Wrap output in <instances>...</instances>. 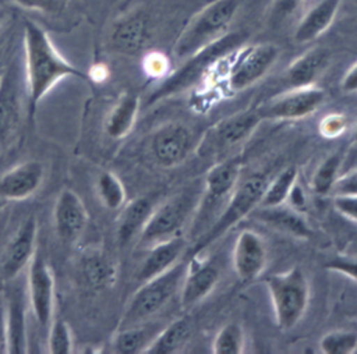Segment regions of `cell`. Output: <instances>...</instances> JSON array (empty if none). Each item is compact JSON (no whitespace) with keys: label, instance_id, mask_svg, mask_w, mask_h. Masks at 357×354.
<instances>
[{"label":"cell","instance_id":"1","mask_svg":"<svg viewBox=\"0 0 357 354\" xmlns=\"http://www.w3.org/2000/svg\"><path fill=\"white\" fill-rule=\"evenodd\" d=\"M24 53L29 116H33L40 99L63 78L89 79L88 74L59 53L47 32L31 20L24 24Z\"/></svg>","mask_w":357,"mask_h":354},{"label":"cell","instance_id":"2","mask_svg":"<svg viewBox=\"0 0 357 354\" xmlns=\"http://www.w3.org/2000/svg\"><path fill=\"white\" fill-rule=\"evenodd\" d=\"M247 36L248 35L244 31L226 32L211 45L184 59L183 64L167 77H165L163 81L153 89V92L146 99V105H155L162 99L177 95L195 85L215 64L243 46L247 40Z\"/></svg>","mask_w":357,"mask_h":354},{"label":"cell","instance_id":"3","mask_svg":"<svg viewBox=\"0 0 357 354\" xmlns=\"http://www.w3.org/2000/svg\"><path fill=\"white\" fill-rule=\"evenodd\" d=\"M266 184L268 178L262 173H254L245 177L241 183L238 181L219 216L188 249L191 256H197L198 254H201L205 248L219 240L240 220L252 213L261 203Z\"/></svg>","mask_w":357,"mask_h":354},{"label":"cell","instance_id":"4","mask_svg":"<svg viewBox=\"0 0 357 354\" xmlns=\"http://www.w3.org/2000/svg\"><path fill=\"white\" fill-rule=\"evenodd\" d=\"M187 262L181 259L166 272L141 283L124 308L119 329L148 322L156 315L180 290Z\"/></svg>","mask_w":357,"mask_h":354},{"label":"cell","instance_id":"5","mask_svg":"<svg viewBox=\"0 0 357 354\" xmlns=\"http://www.w3.org/2000/svg\"><path fill=\"white\" fill-rule=\"evenodd\" d=\"M238 10V0H215L197 13L178 35L173 53L178 60L223 36Z\"/></svg>","mask_w":357,"mask_h":354},{"label":"cell","instance_id":"6","mask_svg":"<svg viewBox=\"0 0 357 354\" xmlns=\"http://www.w3.org/2000/svg\"><path fill=\"white\" fill-rule=\"evenodd\" d=\"M276 326L286 332L293 329L304 316L310 301V283L300 268H291L265 279Z\"/></svg>","mask_w":357,"mask_h":354},{"label":"cell","instance_id":"7","mask_svg":"<svg viewBox=\"0 0 357 354\" xmlns=\"http://www.w3.org/2000/svg\"><path fill=\"white\" fill-rule=\"evenodd\" d=\"M202 188H188L177 192L159 206L153 208L146 224L144 226L137 245L148 249L149 247L180 236L181 229L194 216Z\"/></svg>","mask_w":357,"mask_h":354},{"label":"cell","instance_id":"8","mask_svg":"<svg viewBox=\"0 0 357 354\" xmlns=\"http://www.w3.org/2000/svg\"><path fill=\"white\" fill-rule=\"evenodd\" d=\"M240 178V163L236 159H225L216 163L205 176L202 192L192 216L191 236H201L206 224H212L222 212L230 194Z\"/></svg>","mask_w":357,"mask_h":354},{"label":"cell","instance_id":"9","mask_svg":"<svg viewBox=\"0 0 357 354\" xmlns=\"http://www.w3.org/2000/svg\"><path fill=\"white\" fill-rule=\"evenodd\" d=\"M262 121L257 109L237 111L209 127L197 145L201 157L220 156L240 146Z\"/></svg>","mask_w":357,"mask_h":354},{"label":"cell","instance_id":"10","mask_svg":"<svg viewBox=\"0 0 357 354\" xmlns=\"http://www.w3.org/2000/svg\"><path fill=\"white\" fill-rule=\"evenodd\" d=\"M325 91L315 85L291 88L258 107L262 120H300L311 116L325 102Z\"/></svg>","mask_w":357,"mask_h":354},{"label":"cell","instance_id":"11","mask_svg":"<svg viewBox=\"0 0 357 354\" xmlns=\"http://www.w3.org/2000/svg\"><path fill=\"white\" fill-rule=\"evenodd\" d=\"M279 50L272 43H258L240 50L227 75V85L233 92H241L258 82L272 68Z\"/></svg>","mask_w":357,"mask_h":354},{"label":"cell","instance_id":"12","mask_svg":"<svg viewBox=\"0 0 357 354\" xmlns=\"http://www.w3.org/2000/svg\"><path fill=\"white\" fill-rule=\"evenodd\" d=\"M28 300L36 323L45 329L50 326L54 314V279L46 261L35 254L26 273Z\"/></svg>","mask_w":357,"mask_h":354},{"label":"cell","instance_id":"13","mask_svg":"<svg viewBox=\"0 0 357 354\" xmlns=\"http://www.w3.org/2000/svg\"><path fill=\"white\" fill-rule=\"evenodd\" d=\"M192 146V134L185 124L167 123L159 127L151 141L153 159L162 167L178 166L188 156Z\"/></svg>","mask_w":357,"mask_h":354},{"label":"cell","instance_id":"14","mask_svg":"<svg viewBox=\"0 0 357 354\" xmlns=\"http://www.w3.org/2000/svg\"><path fill=\"white\" fill-rule=\"evenodd\" d=\"M268 247L252 230H243L233 247V268L241 282L255 280L266 268Z\"/></svg>","mask_w":357,"mask_h":354},{"label":"cell","instance_id":"15","mask_svg":"<svg viewBox=\"0 0 357 354\" xmlns=\"http://www.w3.org/2000/svg\"><path fill=\"white\" fill-rule=\"evenodd\" d=\"M36 238L38 223L36 219L31 216L18 227L6 247L1 262V273L6 280H13L22 269L28 268L36 254Z\"/></svg>","mask_w":357,"mask_h":354},{"label":"cell","instance_id":"16","mask_svg":"<svg viewBox=\"0 0 357 354\" xmlns=\"http://www.w3.org/2000/svg\"><path fill=\"white\" fill-rule=\"evenodd\" d=\"M53 219L59 237L74 243L84 234L89 215L82 199L73 190L64 188L56 199Z\"/></svg>","mask_w":357,"mask_h":354},{"label":"cell","instance_id":"17","mask_svg":"<svg viewBox=\"0 0 357 354\" xmlns=\"http://www.w3.org/2000/svg\"><path fill=\"white\" fill-rule=\"evenodd\" d=\"M45 167L38 160L22 162L0 176V198L22 201L38 191L43 181Z\"/></svg>","mask_w":357,"mask_h":354},{"label":"cell","instance_id":"18","mask_svg":"<svg viewBox=\"0 0 357 354\" xmlns=\"http://www.w3.org/2000/svg\"><path fill=\"white\" fill-rule=\"evenodd\" d=\"M151 38L148 18L139 11H131L114 21L110 29L112 47L124 54H137Z\"/></svg>","mask_w":357,"mask_h":354},{"label":"cell","instance_id":"19","mask_svg":"<svg viewBox=\"0 0 357 354\" xmlns=\"http://www.w3.org/2000/svg\"><path fill=\"white\" fill-rule=\"evenodd\" d=\"M219 280V269L212 262H199L191 256L180 287V301L184 309L201 302L215 288Z\"/></svg>","mask_w":357,"mask_h":354},{"label":"cell","instance_id":"20","mask_svg":"<svg viewBox=\"0 0 357 354\" xmlns=\"http://www.w3.org/2000/svg\"><path fill=\"white\" fill-rule=\"evenodd\" d=\"M185 247L187 241L181 234L149 247L148 254L138 269L137 280L144 283L174 266L183 259Z\"/></svg>","mask_w":357,"mask_h":354},{"label":"cell","instance_id":"21","mask_svg":"<svg viewBox=\"0 0 357 354\" xmlns=\"http://www.w3.org/2000/svg\"><path fill=\"white\" fill-rule=\"evenodd\" d=\"M331 60L329 52L322 46H315L296 60L287 67L286 79L291 88L314 85V81L325 71Z\"/></svg>","mask_w":357,"mask_h":354},{"label":"cell","instance_id":"22","mask_svg":"<svg viewBox=\"0 0 357 354\" xmlns=\"http://www.w3.org/2000/svg\"><path fill=\"white\" fill-rule=\"evenodd\" d=\"M340 0H321L300 20L294 40L297 43H310L319 38L333 22L339 10Z\"/></svg>","mask_w":357,"mask_h":354},{"label":"cell","instance_id":"23","mask_svg":"<svg viewBox=\"0 0 357 354\" xmlns=\"http://www.w3.org/2000/svg\"><path fill=\"white\" fill-rule=\"evenodd\" d=\"M255 216L262 223L291 237L308 238L312 234V230L308 222L303 217V213L286 206L284 203L278 206H261V209L255 212Z\"/></svg>","mask_w":357,"mask_h":354},{"label":"cell","instance_id":"24","mask_svg":"<svg viewBox=\"0 0 357 354\" xmlns=\"http://www.w3.org/2000/svg\"><path fill=\"white\" fill-rule=\"evenodd\" d=\"M153 206L148 198H135L121 206L117 217V241L121 247L130 244L135 237H139L146 224Z\"/></svg>","mask_w":357,"mask_h":354},{"label":"cell","instance_id":"25","mask_svg":"<svg viewBox=\"0 0 357 354\" xmlns=\"http://www.w3.org/2000/svg\"><path fill=\"white\" fill-rule=\"evenodd\" d=\"M139 106L141 100L137 93L124 92L106 116L105 132L113 139L127 137L137 121Z\"/></svg>","mask_w":357,"mask_h":354},{"label":"cell","instance_id":"26","mask_svg":"<svg viewBox=\"0 0 357 354\" xmlns=\"http://www.w3.org/2000/svg\"><path fill=\"white\" fill-rule=\"evenodd\" d=\"M20 114L15 74L6 68L0 78V146L13 134Z\"/></svg>","mask_w":357,"mask_h":354},{"label":"cell","instance_id":"27","mask_svg":"<svg viewBox=\"0 0 357 354\" xmlns=\"http://www.w3.org/2000/svg\"><path fill=\"white\" fill-rule=\"evenodd\" d=\"M160 323H139L127 328H120L112 340L114 353L119 354H139L145 353L158 333L162 330Z\"/></svg>","mask_w":357,"mask_h":354},{"label":"cell","instance_id":"28","mask_svg":"<svg viewBox=\"0 0 357 354\" xmlns=\"http://www.w3.org/2000/svg\"><path fill=\"white\" fill-rule=\"evenodd\" d=\"M194 330L192 319L185 315L163 326L145 354H173L180 351L191 339Z\"/></svg>","mask_w":357,"mask_h":354},{"label":"cell","instance_id":"29","mask_svg":"<svg viewBox=\"0 0 357 354\" xmlns=\"http://www.w3.org/2000/svg\"><path fill=\"white\" fill-rule=\"evenodd\" d=\"M81 272L84 279L95 288H105L116 280V266L102 249H88L81 259Z\"/></svg>","mask_w":357,"mask_h":354},{"label":"cell","instance_id":"30","mask_svg":"<svg viewBox=\"0 0 357 354\" xmlns=\"http://www.w3.org/2000/svg\"><path fill=\"white\" fill-rule=\"evenodd\" d=\"M297 167L289 166L283 169L272 181H268L259 206H278L286 203L289 192L297 181Z\"/></svg>","mask_w":357,"mask_h":354},{"label":"cell","instance_id":"31","mask_svg":"<svg viewBox=\"0 0 357 354\" xmlns=\"http://www.w3.org/2000/svg\"><path fill=\"white\" fill-rule=\"evenodd\" d=\"M96 194L102 205L110 210H119L126 203L124 185L112 171H100L96 178Z\"/></svg>","mask_w":357,"mask_h":354},{"label":"cell","instance_id":"32","mask_svg":"<svg viewBox=\"0 0 357 354\" xmlns=\"http://www.w3.org/2000/svg\"><path fill=\"white\" fill-rule=\"evenodd\" d=\"M7 323H8V354L26 353L25 337V316L21 300L17 298L7 307Z\"/></svg>","mask_w":357,"mask_h":354},{"label":"cell","instance_id":"33","mask_svg":"<svg viewBox=\"0 0 357 354\" xmlns=\"http://www.w3.org/2000/svg\"><path fill=\"white\" fill-rule=\"evenodd\" d=\"M244 343L245 337L241 325L230 322L218 330L212 343V351L215 354H241Z\"/></svg>","mask_w":357,"mask_h":354},{"label":"cell","instance_id":"34","mask_svg":"<svg viewBox=\"0 0 357 354\" xmlns=\"http://www.w3.org/2000/svg\"><path fill=\"white\" fill-rule=\"evenodd\" d=\"M340 169V156L337 153L325 157L315 169L311 177V188L318 195H326L332 191Z\"/></svg>","mask_w":357,"mask_h":354},{"label":"cell","instance_id":"35","mask_svg":"<svg viewBox=\"0 0 357 354\" xmlns=\"http://www.w3.org/2000/svg\"><path fill=\"white\" fill-rule=\"evenodd\" d=\"M319 348L324 354H353L357 350V333L351 330H332L319 340Z\"/></svg>","mask_w":357,"mask_h":354},{"label":"cell","instance_id":"36","mask_svg":"<svg viewBox=\"0 0 357 354\" xmlns=\"http://www.w3.org/2000/svg\"><path fill=\"white\" fill-rule=\"evenodd\" d=\"M47 350L50 354H70L73 351V333L63 319L52 321L47 333Z\"/></svg>","mask_w":357,"mask_h":354},{"label":"cell","instance_id":"37","mask_svg":"<svg viewBox=\"0 0 357 354\" xmlns=\"http://www.w3.org/2000/svg\"><path fill=\"white\" fill-rule=\"evenodd\" d=\"M349 127V120L343 113H329L324 116L318 124V131L324 138H337Z\"/></svg>","mask_w":357,"mask_h":354},{"label":"cell","instance_id":"38","mask_svg":"<svg viewBox=\"0 0 357 354\" xmlns=\"http://www.w3.org/2000/svg\"><path fill=\"white\" fill-rule=\"evenodd\" d=\"M326 270L336 272L357 282V256L335 255L324 265Z\"/></svg>","mask_w":357,"mask_h":354},{"label":"cell","instance_id":"39","mask_svg":"<svg viewBox=\"0 0 357 354\" xmlns=\"http://www.w3.org/2000/svg\"><path fill=\"white\" fill-rule=\"evenodd\" d=\"M333 206L342 216L357 223V195H335Z\"/></svg>","mask_w":357,"mask_h":354},{"label":"cell","instance_id":"40","mask_svg":"<svg viewBox=\"0 0 357 354\" xmlns=\"http://www.w3.org/2000/svg\"><path fill=\"white\" fill-rule=\"evenodd\" d=\"M167 68H169V61L160 53H149L144 59V70L151 77H163Z\"/></svg>","mask_w":357,"mask_h":354},{"label":"cell","instance_id":"41","mask_svg":"<svg viewBox=\"0 0 357 354\" xmlns=\"http://www.w3.org/2000/svg\"><path fill=\"white\" fill-rule=\"evenodd\" d=\"M332 191L336 195H357V170L337 177Z\"/></svg>","mask_w":357,"mask_h":354},{"label":"cell","instance_id":"42","mask_svg":"<svg viewBox=\"0 0 357 354\" xmlns=\"http://www.w3.org/2000/svg\"><path fill=\"white\" fill-rule=\"evenodd\" d=\"M286 202H289V206L293 208L297 212L303 213L305 210V208H307V195H305V191L303 190V187L297 181L291 187Z\"/></svg>","mask_w":357,"mask_h":354},{"label":"cell","instance_id":"43","mask_svg":"<svg viewBox=\"0 0 357 354\" xmlns=\"http://www.w3.org/2000/svg\"><path fill=\"white\" fill-rule=\"evenodd\" d=\"M301 3V0H273L272 3V10L271 14L275 20H280L290 13Z\"/></svg>","mask_w":357,"mask_h":354},{"label":"cell","instance_id":"44","mask_svg":"<svg viewBox=\"0 0 357 354\" xmlns=\"http://www.w3.org/2000/svg\"><path fill=\"white\" fill-rule=\"evenodd\" d=\"M0 354H8L7 307L0 302Z\"/></svg>","mask_w":357,"mask_h":354},{"label":"cell","instance_id":"45","mask_svg":"<svg viewBox=\"0 0 357 354\" xmlns=\"http://www.w3.org/2000/svg\"><path fill=\"white\" fill-rule=\"evenodd\" d=\"M340 88L346 93L357 92V61L343 75L342 82H340Z\"/></svg>","mask_w":357,"mask_h":354},{"label":"cell","instance_id":"46","mask_svg":"<svg viewBox=\"0 0 357 354\" xmlns=\"http://www.w3.org/2000/svg\"><path fill=\"white\" fill-rule=\"evenodd\" d=\"M59 0H17L24 7L33 8V10H42V11H49L52 10Z\"/></svg>","mask_w":357,"mask_h":354},{"label":"cell","instance_id":"47","mask_svg":"<svg viewBox=\"0 0 357 354\" xmlns=\"http://www.w3.org/2000/svg\"><path fill=\"white\" fill-rule=\"evenodd\" d=\"M109 75V71H107V67L105 64H95L91 67L89 72H88V78L91 81H95V82H100V81H105Z\"/></svg>","mask_w":357,"mask_h":354},{"label":"cell","instance_id":"48","mask_svg":"<svg viewBox=\"0 0 357 354\" xmlns=\"http://www.w3.org/2000/svg\"><path fill=\"white\" fill-rule=\"evenodd\" d=\"M4 15H6L4 10H3V8H0V25H1V22H3V20H4Z\"/></svg>","mask_w":357,"mask_h":354},{"label":"cell","instance_id":"49","mask_svg":"<svg viewBox=\"0 0 357 354\" xmlns=\"http://www.w3.org/2000/svg\"><path fill=\"white\" fill-rule=\"evenodd\" d=\"M7 203H8L7 201H4V199H1V198H0V209H3V208L7 205Z\"/></svg>","mask_w":357,"mask_h":354},{"label":"cell","instance_id":"50","mask_svg":"<svg viewBox=\"0 0 357 354\" xmlns=\"http://www.w3.org/2000/svg\"><path fill=\"white\" fill-rule=\"evenodd\" d=\"M354 139L357 141V120H356V125H354Z\"/></svg>","mask_w":357,"mask_h":354},{"label":"cell","instance_id":"51","mask_svg":"<svg viewBox=\"0 0 357 354\" xmlns=\"http://www.w3.org/2000/svg\"><path fill=\"white\" fill-rule=\"evenodd\" d=\"M4 67H3V64H1V61H0V78H1V75H3V72H4Z\"/></svg>","mask_w":357,"mask_h":354}]
</instances>
